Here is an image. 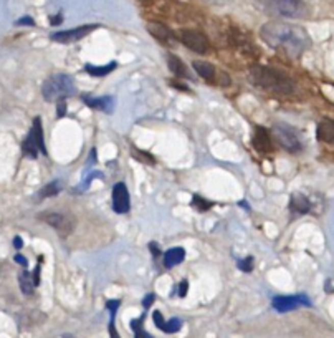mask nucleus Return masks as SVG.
I'll return each instance as SVG.
<instances>
[{
    "label": "nucleus",
    "instance_id": "nucleus-1",
    "mask_svg": "<svg viewBox=\"0 0 334 338\" xmlns=\"http://www.w3.org/2000/svg\"><path fill=\"white\" fill-rule=\"evenodd\" d=\"M262 38L271 49L281 50L291 58L301 57L311 46V38L303 27L283 22L265 23L262 27Z\"/></svg>",
    "mask_w": 334,
    "mask_h": 338
},
{
    "label": "nucleus",
    "instance_id": "nucleus-2",
    "mask_svg": "<svg viewBox=\"0 0 334 338\" xmlns=\"http://www.w3.org/2000/svg\"><path fill=\"white\" fill-rule=\"evenodd\" d=\"M248 80L251 85L270 93L291 94L296 90V85L290 77H286L273 68H268V66H251L248 71Z\"/></svg>",
    "mask_w": 334,
    "mask_h": 338
},
{
    "label": "nucleus",
    "instance_id": "nucleus-3",
    "mask_svg": "<svg viewBox=\"0 0 334 338\" xmlns=\"http://www.w3.org/2000/svg\"><path fill=\"white\" fill-rule=\"evenodd\" d=\"M267 13L285 18H304L310 9L303 0H253Z\"/></svg>",
    "mask_w": 334,
    "mask_h": 338
},
{
    "label": "nucleus",
    "instance_id": "nucleus-4",
    "mask_svg": "<svg viewBox=\"0 0 334 338\" xmlns=\"http://www.w3.org/2000/svg\"><path fill=\"white\" fill-rule=\"evenodd\" d=\"M74 93V83L71 77L65 75V73H57L45 80L42 85V94L46 101H60L66 100Z\"/></svg>",
    "mask_w": 334,
    "mask_h": 338
},
{
    "label": "nucleus",
    "instance_id": "nucleus-5",
    "mask_svg": "<svg viewBox=\"0 0 334 338\" xmlns=\"http://www.w3.org/2000/svg\"><path fill=\"white\" fill-rule=\"evenodd\" d=\"M22 151L27 158L35 159L38 158V153L46 154L45 150V138H43V128H42V118L37 116L33 119V126L29 133V136L23 139Z\"/></svg>",
    "mask_w": 334,
    "mask_h": 338
},
{
    "label": "nucleus",
    "instance_id": "nucleus-6",
    "mask_svg": "<svg viewBox=\"0 0 334 338\" xmlns=\"http://www.w3.org/2000/svg\"><path fill=\"white\" fill-rule=\"evenodd\" d=\"M273 136L278 141V144L288 153H299L303 150V141L299 138V133L290 125L276 123L273 126Z\"/></svg>",
    "mask_w": 334,
    "mask_h": 338
},
{
    "label": "nucleus",
    "instance_id": "nucleus-7",
    "mask_svg": "<svg viewBox=\"0 0 334 338\" xmlns=\"http://www.w3.org/2000/svg\"><path fill=\"white\" fill-rule=\"evenodd\" d=\"M38 219L43 221L45 224L52 226L61 237H68L74 227V221L70 215L61 214V212H42V214H38Z\"/></svg>",
    "mask_w": 334,
    "mask_h": 338
},
{
    "label": "nucleus",
    "instance_id": "nucleus-8",
    "mask_svg": "<svg viewBox=\"0 0 334 338\" xmlns=\"http://www.w3.org/2000/svg\"><path fill=\"white\" fill-rule=\"evenodd\" d=\"M179 40L187 46L189 50L200 53V55H205V53H209V50H210V43H209L207 37L199 30H190V29L181 30Z\"/></svg>",
    "mask_w": 334,
    "mask_h": 338
},
{
    "label": "nucleus",
    "instance_id": "nucleus-9",
    "mask_svg": "<svg viewBox=\"0 0 334 338\" xmlns=\"http://www.w3.org/2000/svg\"><path fill=\"white\" fill-rule=\"evenodd\" d=\"M299 307H311V300L303 294H299V295H281V297H275L273 299V308L279 313L291 312V310H296Z\"/></svg>",
    "mask_w": 334,
    "mask_h": 338
},
{
    "label": "nucleus",
    "instance_id": "nucleus-10",
    "mask_svg": "<svg viewBox=\"0 0 334 338\" xmlns=\"http://www.w3.org/2000/svg\"><path fill=\"white\" fill-rule=\"evenodd\" d=\"M96 29H98V25H80L76 29L61 30V32L53 33L50 38L53 42H58V43H73V42H78L81 38H85L86 35H90V33Z\"/></svg>",
    "mask_w": 334,
    "mask_h": 338
},
{
    "label": "nucleus",
    "instance_id": "nucleus-11",
    "mask_svg": "<svg viewBox=\"0 0 334 338\" xmlns=\"http://www.w3.org/2000/svg\"><path fill=\"white\" fill-rule=\"evenodd\" d=\"M131 207V201H129V191L124 182H118L113 187V209L118 214H126Z\"/></svg>",
    "mask_w": 334,
    "mask_h": 338
},
{
    "label": "nucleus",
    "instance_id": "nucleus-12",
    "mask_svg": "<svg viewBox=\"0 0 334 338\" xmlns=\"http://www.w3.org/2000/svg\"><path fill=\"white\" fill-rule=\"evenodd\" d=\"M253 146L260 153H271L273 151V141H271L268 131L265 128H256L253 134Z\"/></svg>",
    "mask_w": 334,
    "mask_h": 338
},
{
    "label": "nucleus",
    "instance_id": "nucleus-13",
    "mask_svg": "<svg viewBox=\"0 0 334 338\" xmlns=\"http://www.w3.org/2000/svg\"><path fill=\"white\" fill-rule=\"evenodd\" d=\"M147 32L151 33V35L159 40L162 43H170L174 40L172 37V32H170L164 23H159V22H149L147 23Z\"/></svg>",
    "mask_w": 334,
    "mask_h": 338
},
{
    "label": "nucleus",
    "instance_id": "nucleus-14",
    "mask_svg": "<svg viewBox=\"0 0 334 338\" xmlns=\"http://www.w3.org/2000/svg\"><path fill=\"white\" fill-rule=\"evenodd\" d=\"M83 101L86 106L94 108V110L105 111V113H111L114 108V100L111 96H101V98H93V96H86L83 94Z\"/></svg>",
    "mask_w": 334,
    "mask_h": 338
},
{
    "label": "nucleus",
    "instance_id": "nucleus-15",
    "mask_svg": "<svg viewBox=\"0 0 334 338\" xmlns=\"http://www.w3.org/2000/svg\"><path fill=\"white\" fill-rule=\"evenodd\" d=\"M316 138L323 143L334 144V119H323L318 125Z\"/></svg>",
    "mask_w": 334,
    "mask_h": 338
},
{
    "label": "nucleus",
    "instance_id": "nucleus-16",
    "mask_svg": "<svg viewBox=\"0 0 334 338\" xmlns=\"http://www.w3.org/2000/svg\"><path fill=\"white\" fill-rule=\"evenodd\" d=\"M290 209L295 214H306L311 211V202L303 194H293L290 199Z\"/></svg>",
    "mask_w": 334,
    "mask_h": 338
},
{
    "label": "nucleus",
    "instance_id": "nucleus-17",
    "mask_svg": "<svg viewBox=\"0 0 334 338\" xmlns=\"http://www.w3.org/2000/svg\"><path fill=\"white\" fill-rule=\"evenodd\" d=\"M184 259H186V251L182 247H172L170 251L164 254V265L167 269H172L175 265H179Z\"/></svg>",
    "mask_w": 334,
    "mask_h": 338
},
{
    "label": "nucleus",
    "instance_id": "nucleus-18",
    "mask_svg": "<svg viewBox=\"0 0 334 338\" xmlns=\"http://www.w3.org/2000/svg\"><path fill=\"white\" fill-rule=\"evenodd\" d=\"M192 66L203 80H207V82H215V73L217 71H215V66L212 63L199 62V60H195V62H192Z\"/></svg>",
    "mask_w": 334,
    "mask_h": 338
},
{
    "label": "nucleus",
    "instance_id": "nucleus-19",
    "mask_svg": "<svg viewBox=\"0 0 334 338\" xmlns=\"http://www.w3.org/2000/svg\"><path fill=\"white\" fill-rule=\"evenodd\" d=\"M116 66H118V63L116 62H110L108 65H101V66H96V65H86L85 70L88 75H91L94 78H103L106 75H110L111 71L116 70Z\"/></svg>",
    "mask_w": 334,
    "mask_h": 338
},
{
    "label": "nucleus",
    "instance_id": "nucleus-20",
    "mask_svg": "<svg viewBox=\"0 0 334 338\" xmlns=\"http://www.w3.org/2000/svg\"><path fill=\"white\" fill-rule=\"evenodd\" d=\"M167 66H169V70L172 71L175 77H189L186 65L182 63V60H181L179 57L169 55V57H167Z\"/></svg>",
    "mask_w": 334,
    "mask_h": 338
},
{
    "label": "nucleus",
    "instance_id": "nucleus-21",
    "mask_svg": "<svg viewBox=\"0 0 334 338\" xmlns=\"http://www.w3.org/2000/svg\"><path fill=\"white\" fill-rule=\"evenodd\" d=\"M63 186H61V181H53V182H48L46 186L42 187V191L37 194V199H46V198H53V196H57Z\"/></svg>",
    "mask_w": 334,
    "mask_h": 338
},
{
    "label": "nucleus",
    "instance_id": "nucleus-22",
    "mask_svg": "<svg viewBox=\"0 0 334 338\" xmlns=\"http://www.w3.org/2000/svg\"><path fill=\"white\" fill-rule=\"evenodd\" d=\"M18 282H20V288H22V292H23L25 295H32V294H33V288H35V282H33L32 274H29V272L25 270V272L20 274Z\"/></svg>",
    "mask_w": 334,
    "mask_h": 338
},
{
    "label": "nucleus",
    "instance_id": "nucleus-23",
    "mask_svg": "<svg viewBox=\"0 0 334 338\" xmlns=\"http://www.w3.org/2000/svg\"><path fill=\"white\" fill-rule=\"evenodd\" d=\"M144 313H142L139 319H136V320H131V323H129V325H131V328H133V332H134V335H136V338H152L151 335H149L147 332H144V330H142V322H144Z\"/></svg>",
    "mask_w": 334,
    "mask_h": 338
},
{
    "label": "nucleus",
    "instance_id": "nucleus-24",
    "mask_svg": "<svg viewBox=\"0 0 334 338\" xmlns=\"http://www.w3.org/2000/svg\"><path fill=\"white\" fill-rule=\"evenodd\" d=\"M192 206L197 207V211L205 212V211H209L210 207H212V202L207 201V199H203L202 196H199V194H194V198H192Z\"/></svg>",
    "mask_w": 334,
    "mask_h": 338
},
{
    "label": "nucleus",
    "instance_id": "nucleus-25",
    "mask_svg": "<svg viewBox=\"0 0 334 338\" xmlns=\"http://www.w3.org/2000/svg\"><path fill=\"white\" fill-rule=\"evenodd\" d=\"M182 327V322L179 319H170V320H164V325H162V332L164 333H177Z\"/></svg>",
    "mask_w": 334,
    "mask_h": 338
},
{
    "label": "nucleus",
    "instance_id": "nucleus-26",
    "mask_svg": "<svg viewBox=\"0 0 334 338\" xmlns=\"http://www.w3.org/2000/svg\"><path fill=\"white\" fill-rule=\"evenodd\" d=\"M237 265L242 272H251V270H253V257H245V259H242Z\"/></svg>",
    "mask_w": 334,
    "mask_h": 338
},
{
    "label": "nucleus",
    "instance_id": "nucleus-27",
    "mask_svg": "<svg viewBox=\"0 0 334 338\" xmlns=\"http://www.w3.org/2000/svg\"><path fill=\"white\" fill-rule=\"evenodd\" d=\"M133 154H134L136 159L146 161V163H149V164H154V158H151V154H149V153H142L139 150H136V148H133Z\"/></svg>",
    "mask_w": 334,
    "mask_h": 338
},
{
    "label": "nucleus",
    "instance_id": "nucleus-28",
    "mask_svg": "<svg viewBox=\"0 0 334 338\" xmlns=\"http://www.w3.org/2000/svg\"><path fill=\"white\" fill-rule=\"evenodd\" d=\"M65 114H66V101L60 100V101H57V116L63 118Z\"/></svg>",
    "mask_w": 334,
    "mask_h": 338
},
{
    "label": "nucleus",
    "instance_id": "nucleus-29",
    "mask_svg": "<svg viewBox=\"0 0 334 338\" xmlns=\"http://www.w3.org/2000/svg\"><path fill=\"white\" fill-rule=\"evenodd\" d=\"M152 319H154L156 327H158V328L161 330V328H162V325H164V317H162V313L159 312V310H156V312L152 313Z\"/></svg>",
    "mask_w": 334,
    "mask_h": 338
},
{
    "label": "nucleus",
    "instance_id": "nucleus-30",
    "mask_svg": "<svg viewBox=\"0 0 334 338\" xmlns=\"http://www.w3.org/2000/svg\"><path fill=\"white\" fill-rule=\"evenodd\" d=\"M15 25H29V27H33L35 25V20H33L32 17H22V18H18L17 22H15Z\"/></svg>",
    "mask_w": 334,
    "mask_h": 338
},
{
    "label": "nucleus",
    "instance_id": "nucleus-31",
    "mask_svg": "<svg viewBox=\"0 0 334 338\" xmlns=\"http://www.w3.org/2000/svg\"><path fill=\"white\" fill-rule=\"evenodd\" d=\"M152 302H154V294H149L146 299H142V307H144V310L151 307Z\"/></svg>",
    "mask_w": 334,
    "mask_h": 338
},
{
    "label": "nucleus",
    "instance_id": "nucleus-32",
    "mask_svg": "<svg viewBox=\"0 0 334 338\" xmlns=\"http://www.w3.org/2000/svg\"><path fill=\"white\" fill-rule=\"evenodd\" d=\"M187 288H189V282H187V280H182L181 285H179V295H181V297H186V295H187Z\"/></svg>",
    "mask_w": 334,
    "mask_h": 338
},
{
    "label": "nucleus",
    "instance_id": "nucleus-33",
    "mask_svg": "<svg viewBox=\"0 0 334 338\" xmlns=\"http://www.w3.org/2000/svg\"><path fill=\"white\" fill-rule=\"evenodd\" d=\"M15 262H17V263H20V265H22V267H27V265H29V260H27V257L20 255V254H17V255H15Z\"/></svg>",
    "mask_w": 334,
    "mask_h": 338
},
{
    "label": "nucleus",
    "instance_id": "nucleus-34",
    "mask_svg": "<svg viewBox=\"0 0 334 338\" xmlns=\"http://www.w3.org/2000/svg\"><path fill=\"white\" fill-rule=\"evenodd\" d=\"M110 336L111 338H119V333H118V330H116L114 322H111V320H110Z\"/></svg>",
    "mask_w": 334,
    "mask_h": 338
},
{
    "label": "nucleus",
    "instance_id": "nucleus-35",
    "mask_svg": "<svg viewBox=\"0 0 334 338\" xmlns=\"http://www.w3.org/2000/svg\"><path fill=\"white\" fill-rule=\"evenodd\" d=\"M61 22H63V17H61V13L50 17V23H52V25H60Z\"/></svg>",
    "mask_w": 334,
    "mask_h": 338
},
{
    "label": "nucleus",
    "instance_id": "nucleus-36",
    "mask_svg": "<svg viewBox=\"0 0 334 338\" xmlns=\"http://www.w3.org/2000/svg\"><path fill=\"white\" fill-rule=\"evenodd\" d=\"M149 247H151V252H152V255H154V257H158V255L161 254V251H159V246L156 244V242H151V244H149Z\"/></svg>",
    "mask_w": 334,
    "mask_h": 338
},
{
    "label": "nucleus",
    "instance_id": "nucleus-37",
    "mask_svg": "<svg viewBox=\"0 0 334 338\" xmlns=\"http://www.w3.org/2000/svg\"><path fill=\"white\" fill-rule=\"evenodd\" d=\"M13 246H15V249H22V246H23L22 239H20V237H15V239H13Z\"/></svg>",
    "mask_w": 334,
    "mask_h": 338
},
{
    "label": "nucleus",
    "instance_id": "nucleus-38",
    "mask_svg": "<svg viewBox=\"0 0 334 338\" xmlns=\"http://www.w3.org/2000/svg\"><path fill=\"white\" fill-rule=\"evenodd\" d=\"M142 2H147V0H142Z\"/></svg>",
    "mask_w": 334,
    "mask_h": 338
}]
</instances>
